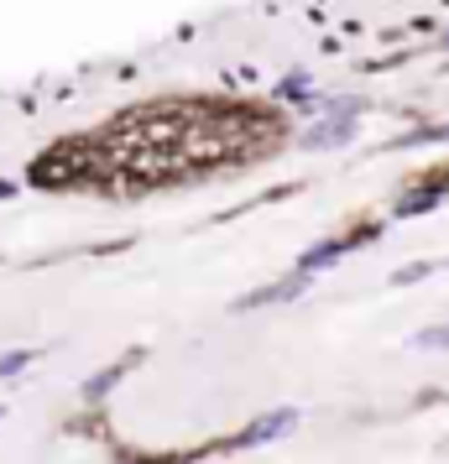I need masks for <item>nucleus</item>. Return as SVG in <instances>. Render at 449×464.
Here are the masks:
<instances>
[{"label":"nucleus","mask_w":449,"mask_h":464,"mask_svg":"<svg viewBox=\"0 0 449 464\" xmlns=\"http://www.w3.org/2000/svg\"><path fill=\"white\" fill-rule=\"evenodd\" d=\"M126 365H131V360H121V365H110L105 376H94V381L84 386V397H89V401H94V397H105V386H115V381L126 376Z\"/></svg>","instance_id":"f03ea898"},{"label":"nucleus","mask_w":449,"mask_h":464,"mask_svg":"<svg viewBox=\"0 0 449 464\" xmlns=\"http://www.w3.org/2000/svg\"><path fill=\"white\" fill-rule=\"evenodd\" d=\"M32 360H37V350H16V355H0V376L22 371V365H32Z\"/></svg>","instance_id":"20e7f679"},{"label":"nucleus","mask_w":449,"mask_h":464,"mask_svg":"<svg viewBox=\"0 0 449 464\" xmlns=\"http://www.w3.org/2000/svg\"><path fill=\"white\" fill-rule=\"evenodd\" d=\"M0 418H5V407H0Z\"/></svg>","instance_id":"39448f33"},{"label":"nucleus","mask_w":449,"mask_h":464,"mask_svg":"<svg viewBox=\"0 0 449 464\" xmlns=\"http://www.w3.org/2000/svg\"><path fill=\"white\" fill-rule=\"evenodd\" d=\"M413 350H449V324H439V329H424V334H413Z\"/></svg>","instance_id":"7ed1b4c3"},{"label":"nucleus","mask_w":449,"mask_h":464,"mask_svg":"<svg viewBox=\"0 0 449 464\" xmlns=\"http://www.w3.org/2000/svg\"><path fill=\"white\" fill-rule=\"evenodd\" d=\"M288 428H298V412L293 407H278V412H267V418H257L240 439H230V449H251V443H267V439H282Z\"/></svg>","instance_id":"f257e3e1"},{"label":"nucleus","mask_w":449,"mask_h":464,"mask_svg":"<svg viewBox=\"0 0 449 464\" xmlns=\"http://www.w3.org/2000/svg\"><path fill=\"white\" fill-rule=\"evenodd\" d=\"M444 449H449V439H444Z\"/></svg>","instance_id":"423d86ee"}]
</instances>
